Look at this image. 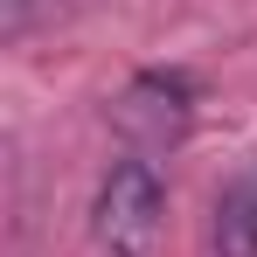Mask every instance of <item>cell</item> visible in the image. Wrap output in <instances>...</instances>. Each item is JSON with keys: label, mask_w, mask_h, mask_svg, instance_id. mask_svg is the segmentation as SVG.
Listing matches in <instances>:
<instances>
[{"label": "cell", "mask_w": 257, "mask_h": 257, "mask_svg": "<svg viewBox=\"0 0 257 257\" xmlns=\"http://www.w3.org/2000/svg\"><path fill=\"white\" fill-rule=\"evenodd\" d=\"M160 222H167V181L153 167V153H118L111 174L97 181V202H90V229L111 257H146L160 243Z\"/></svg>", "instance_id": "cell-1"}, {"label": "cell", "mask_w": 257, "mask_h": 257, "mask_svg": "<svg viewBox=\"0 0 257 257\" xmlns=\"http://www.w3.org/2000/svg\"><path fill=\"white\" fill-rule=\"evenodd\" d=\"M111 118L118 132L132 139V153H160L174 146L188 118H195V84L181 77V70H146V77H132L118 90V104H111Z\"/></svg>", "instance_id": "cell-2"}, {"label": "cell", "mask_w": 257, "mask_h": 257, "mask_svg": "<svg viewBox=\"0 0 257 257\" xmlns=\"http://www.w3.org/2000/svg\"><path fill=\"white\" fill-rule=\"evenodd\" d=\"M209 250L215 257H257V167L222 181L215 222H209Z\"/></svg>", "instance_id": "cell-3"}]
</instances>
